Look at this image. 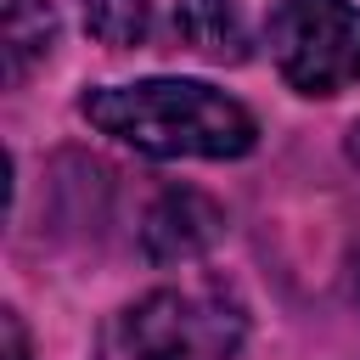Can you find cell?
<instances>
[{"mask_svg":"<svg viewBox=\"0 0 360 360\" xmlns=\"http://www.w3.org/2000/svg\"><path fill=\"white\" fill-rule=\"evenodd\" d=\"M225 236V208L197 186H169L141 214V253L146 264H191Z\"/></svg>","mask_w":360,"mask_h":360,"instance_id":"cell-4","label":"cell"},{"mask_svg":"<svg viewBox=\"0 0 360 360\" xmlns=\"http://www.w3.org/2000/svg\"><path fill=\"white\" fill-rule=\"evenodd\" d=\"M174 34L208 62H242L248 56V22H242L236 0H180Z\"/></svg>","mask_w":360,"mask_h":360,"instance_id":"cell-5","label":"cell"},{"mask_svg":"<svg viewBox=\"0 0 360 360\" xmlns=\"http://www.w3.org/2000/svg\"><path fill=\"white\" fill-rule=\"evenodd\" d=\"M349 158H354V163H360V124H354V129H349Z\"/></svg>","mask_w":360,"mask_h":360,"instance_id":"cell-9","label":"cell"},{"mask_svg":"<svg viewBox=\"0 0 360 360\" xmlns=\"http://www.w3.org/2000/svg\"><path fill=\"white\" fill-rule=\"evenodd\" d=\"M248 315L219 281L152 287L124 304L96 343V360H242Z\"/></svg>","mask_w":360,"mask_h":360,"instance_id":"cell-2","label":"cell"},{"mask_svg":"<svg viewBox=\"0 0 360 360\" xmlns=\"http://www.w3.org/2000/svg\"><path fill=\"white\" fill-rule=\"evenodd\" d=\"M264 45L298 96H338L360 79V6L281 0L264 22Z\"/></svg>","mask_w":360,"mask_h":360,"instance_id":"cell-3","label":"cell"},{"mask_svg":"<svg viewBox=\"0 0 360 360\" xmlns=\"http://www.w3.org/2000/svg\"><path fill=\"white\" fill-rule=\"evenodd\" d=\"M56 45V11L51 0H6V84H22L34 62H45Z\"/></svg>","mask_w":360,"mask_h":360,"instance_id":"cell-6","label":"cell"},{"mask_svg":"<svg viewBox=\"0 0 360 360\" xmlns=\"http://www.w3.org/2000/svg\"><path fill=\"white\" fill-rule=\"evenodd\" d=\"M0 343H6V360H34L28 332H22V315H17V309H6V315H0Z\"/></svg>","mask_w":360,"mask_h":360,"instance_id":"cell-8","label":"cell"},{"mask_svg":"<svg viewBox=\"0 0 360 360\" xmlns=\"http://www.w3.org/2000/svg\"><path fill=\"white\" fill-rule=\"evenodd\" d=\"M79 112L101 135H112L146 158H242L259 141L253 112L202 79L96 84L79 96Z\"/></svg>","mask_w":360,"mask_h":360,"instance_id":"cell-1","label":"cell"},{"mask_svg":"<svg viewBox=\"0 0 360 360\" xmlns=\"http://www.w3.org/2000/svg\"><path fill=\"white\" fill-rule=\"evenodd\" d=\"M79 11H84V28L112 51L141 45L152 34V0H79Z\"/></svg>","mask_w":360,"mask_h":360,"instance_id":"cell-7","label":"cell"}]
</instances>
